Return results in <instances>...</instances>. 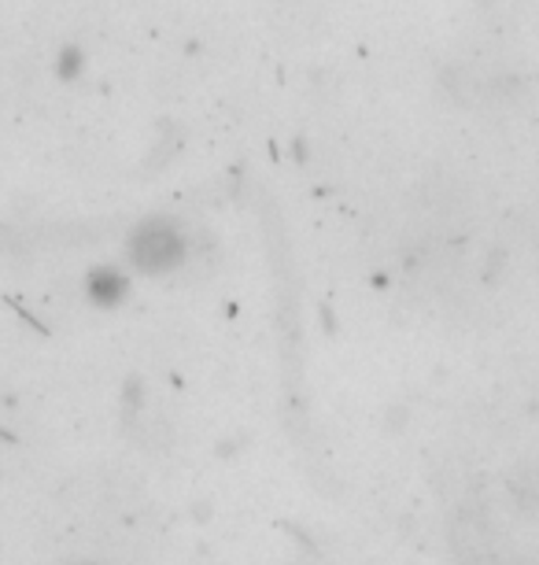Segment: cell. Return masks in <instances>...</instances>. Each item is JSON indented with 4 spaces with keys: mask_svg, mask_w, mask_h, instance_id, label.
I'll list each match as a JSON object with an SVG mask.
<instances>
[{
    "mask_svg": "<svg viewBox=\"0 0 539 565\" xmlns=\"http://www.w3.org/2000/svg\"><path fill=\"white\" fill-rule=\"evenodd\" d=\"M185 252H188L185 230L166 215L144 218L130 233V241H126V259H130L133 270H141L148 277H163L177 270L185 263Z\"/></svg>",
    "mask_w": 539,
    "mask_h": 565,
    "instance_id": "6da1fadb",
    "label": "cell"
},
{
    "mask_svg": "<svg viewBox=\"0 0 539 565\" xmlns=\"http://www.w3.org/2000/svg\"><path fill=\"white\" fill-rule=\"evenodd\" d=\"M126 274L119 270V266H100V270L89 274V300L97 307H115L122 303L126 296Z\"/></svg>",
    "mask_w": 539,
    "mask_h": 565,
    "instance_id": "7a4b0ae2",
    "label": "cell"
},
{
    "mask_svg": "<svg viewBox=\"0 0 539 565\" xmlns=\"http://www.w3.org/2000/svg\"><path fill=\"white\" fill-rule=\"evenodd\" d=\"M82 67H86V52H82V49L67 45L60 52V78H74Z\"/></svg>",
    "mask_w": 539,
    "mask_h": 565,
    "instance_id": "3957f363",
    "label": "cell"
}]
</instances>
